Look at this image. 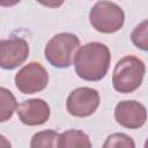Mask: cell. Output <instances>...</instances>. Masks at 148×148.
I'll use <instances>...</instances> for the list:
<instances>
[{"mask_svg":"<svg viewBox=\"0 0 148 148\" xmlns=\"http://www.w3.org/2000/svg\"><path fill=\"white\" fill-rule=\"evenodd\" d=\"M143 148H148V138H147V140L145 141V147Z\"/></svg>","mask_w":148,"mask_h":148,"instance_id":"obj_15","label":"cell"},{"mask_svg":"<svg viewBox=\"0 0 148 148\" xmlns=\"http://www.w3.org/2000/svg\"><path fill=\"white\" fill-rule=\"evenodd\" d=\"M102 148H135V143L125 133H113L105 139Z\"/></svg>","mask_w":148,"mask_h":148,"instance_id":"obj_14","label":"cell"},{"mask_svg":"<svg viewBox=\"0 0 148 148\" xmlns=\"http://www.w3.org/2000/svg\"><path fill=\"white\" fill-rule=\"evenodd\" d=\"M99 94L89 87H79L71 91L67 97L66 108L69 114L79 118L91 116L99 105Z\"/></svg>","mask_w":148,"mask_h":148,"instance_id":"obj_6","label":"cell"},{"mask_svg":"<svg viewBox=\"0 0 148 148\" xmlns=\"http://www.w3.org/2000/svg\"><path fill=\"white\" fill-rule=\"evenodd\" d=\"M110 62V50L105 44L99 42H90L81 46L74 59L77 76L86 81L102 80L109 71Z\"/></svg>","mask_w":148,"mask_h":148,"instance_id":"obj_1","label":"cell"},{"mask_svg":"<svg viewBox=\"0 0 148 148\" xmlns=\"http://www.w3.org/2000/svg\"><path fill=\"white\" fill-rule=\"evenodd\" d=\"M0 97H1V117H0V121H6L8 119L12 118L13 113L15 111H17V102L15 96L12 94V91H9L8 89H6L5 87L0 88Z\"/></svg>","mask_w":148,"mask_h":148,"instance_id":"obj_12","label":"cell"},{"mask_svg":"<svg viewBox=\"0 0 148 148\" xmlns=\"http://www.w3.org/2000/svg\"><path fill=\"white\" fill-rule=\"evenodd\" d=\"M59 148H91V141L83 131L67 130L59 134Z\"/></svg>","mask_w":148,"mask_h":148,"instance_id":"obj_10","label":"cell"},{"mask_svg":"<svg viewBox=\"0 0 148 148\" xmlns=\"http://www.w3.org/2000/svg\"><path fill=\"white\" fill-rule=\"evenodd\" d=\"M16 112L21 123L28 126L43 125L50 118V106L40 98H31L22 102Z\"/></svg>","mask_w":148,"mask_h":148,"instance_id":"obj_9","label":"cell"},{"mask_svg":"<svg viewBox=\"0 0 148 148\" xmlns=\"http://www.w3.org/2000/svg\"><path fill=\"white\" fill-rule=\"evenodd\" d=\"M80 39L71 32H60L53 36L44 49L45 59L57 68L69 67L80 49Z\"/></svg>","mask_w":148,"mask_h":148,"instance_id":"obj_3","label":"cell"},{"mask_svg":"<svg viewBox=\"0 0 148 148\" xmlns=\"http://www.w3.org/2000/svg\"><path fill=\"white\" fill-rule=\"evenodd\" d=\"M92 28L103 34H113L120 30L125 22V14L120 6L111 1H98L89 12Z\"/></svg>","mask_w":148,"mask_h":148,"instance_id":"obj_4","label":"cell"},{"mask_svg":"<svg viewBox=\"0 0 148 148\" xmlns=\"http://www.w3.org/2000/svg\"><path fill=\"white\" fill-rule=\"evenodd\" d=\"M29 56V44L24 38L12 36L0 43V66L14 69L21 66Z\"/></svg>","mask_w":148,"mask_h":148,"instance_id":"obj_7","label":"cell"},{"mask_svg":"<svg viewBox=\"0 0 148 148\" xmlns=\"http://www.w3.org/2000/svg\"><path fill=\"white\" fill-rule=\"evenodd\" d=\"M14 81L20 92L35 94L46 88L49 82V74L39 62L31 61L16 73Z\"/></svg>","mask_w":148,"mask_h":148,"instance_id":"obj_5","label":"cell"},{"mask_svg":"<svg viewBox=\"0 0 148 148\" xmlns=\"http://www.w3.org/2000/svg\"><path fill=\"white\" fill-rule=\"evenodd\" d=\"M114 119L125 128L136 130L145 125L147 110L143 104L136 101H121L116 105Z\"/></svg>","mask_w":148,"mask_h":148,"instance_id":"obj_8","label":"cell"},{"mask_svg":"<svg viewBox=\"0 0 148 148\" xmlns=\"http://www.w3.org/2000/svg\"><path fill=\"white\" fill-rule=\"evenodd\" d=\"M131 39L135 47L148 52V20L142 21L133 29Z\"/></svg>","mask_w":148,"mask_h":148,"instance_id":"obj_13","label":"cell"},{"mask_svg":"<svg viewBox=\"0 0 148 148\" xmlns=\"http://www.w3.org/2000/svg\"><path fill=\"white\" fill-rule=\"evenodd\" d=\"M146 73L143 61L135 56H126L118 60L112 74V86L120 94L134 92L142 83Z\"/></svg>","mask_w":148,"mask_h":148,"instance_id":"obj_2","label":"cell"},{"mask_svg":"<svg viewBox=\"0 0 148 148\" xmlns=\"http://www.w3.org/2000/svg\"><path fill=\"white\" fill-rule=\"evenodd\" d=\"M59 133L54 130H45L34 134L30 141V148H59Z\"/></svg>","mask_w":148,"mask_h":148,"instance_id":"obj_11","label":"cell"}]
</instances>
